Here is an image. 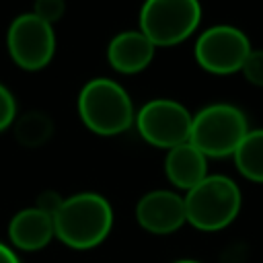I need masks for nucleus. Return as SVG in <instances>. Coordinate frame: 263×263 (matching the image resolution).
Returning <instances> with one entry per match:
<instances>
[{
    "label": "nucleus",
    "instance_id": "nucleus-1",
    "mask_svg": "<svg viewBox=\"0 0 263 263\" xmlns=\"http://www.w3.org/2000/svg\"><path fill=\"white\" fill-rule=\"evenodd\" d=\"M113 226L111 203L92 191L70 195L53 214L55 236L72 249H92L101 245Z\"/></svg>",
    "mask_w": 263,
    "mask_h": 263
},
{
    "label": "nucleus",
    "instance_id": "nucleus-2",
    "mask_svg": "<svg viewBox=\"0 0 263 263\" xmlns=\"http://www.w3.org/2000/svg\"><path fill=\"white\" fill-rule=\"evenodd\" d=\"M80 121L97 136H117L136 121L129 92L113 78H90L76 99Z\"/></svg>",
    "mask_w": 263,
    "mask_h": 263
},
{
    "label": "nucleus",
    "instance_id": "nucleus-3",
    "mask_svg": "<svg viewBox=\"0 0 263 263\" xmlns=\"http://www.w3.org/2000/svg\"><path fill=\"white\" fill-rule=\"evenodd\" d=\"M183 199L187 222L203 232H216L232 224L242 205L238 185L226 175H208Z\"/></svg>",
    "mask_w": 263,
    "mask_h": 263
},
{
    "label": "nucleus",
    "instance_id": "nucleus-4",
    "mask_svg": "<svg viewBox=\"0 0 263 263\" xmlns=\"http://www.w3.org/2000/svg\"><path fill=\"white\" fill-rule=\"evenodd\" d=\"M247 134L249 123L238 107L212 103L193 115L189 142L205 158H226L236 152Z\"/></svg>",
    "mask_w": 263,
    "mask_h": 263
},
{
    "label": "nucleus",
    "instance_id": "nucleus-5",
    "mask_svg": "<svg viewBox=\"0 0 263 263\" xmlns=\"http://www.w3.org/2000/svg\"><path fill=\"white\" fill-rule=\"evenodd\" d=\"M138 23L156 47H171L195 33L201 23V4L199 0H144Z\"/></svg>",
    "mask_w": 263,
    "mask_h": 263
},
{
    "label": "nucleus",
    "instance_id": "nucleus-6",
    "mask_svg": "<svg viewBox=\"0 0 263 263\" xmlns=\"http://www.w3.org/2000/svg\"><path fill=\"white\" fill-rule=\"evenodd\" d=\"M6 49L10 60L27 72H37L49 66L55 53L53 27L33 12H23L12 18L6 31Z\"/></svg>",
    "mask_w": 263,
    "mask_h": 263
},
{
    "label": "nucleus",
    "instance_id": "nucleus-7",
    "mask_svg": "<svg viewBox=\"0 0 263 263\" xmlns=\"http://www.w3.org/2000/svg\"><path fill=\"white\" fill-rule=\"evenodd\" d=\"M193 115L175 99H152L136 111V127L140 136L156 148H175L189 142Z\"/></svg>",
    "mask_w": 263,
    "mask_h": 263
},
{
    "label": "nucleus",
    "instance_id": "nucleus-8",
    "mask_svg": "<svg viewBox=\"0 0 263 263\" xmlns=\"http://www.w3.org/2000/svg\"><path fill=\"white\" fill-rule=\"evenodd\" d=\"M249 37L232 25H214L205 29L195 41V62L210 74L226 76L240 72L251 53Z\"/></svg>",
    "mask_w": 263,
    "mask_h": 263
},
{
    "label": "nucleus",
    "instance_id": "nucleus-9",
    "mask_svg": "<svg viewBox=\"0 0 263 263\" xmlns=\"http://www.w3.org/2000/svg\"><path fill=\"white\" fill-rule=\"evenodd\" d=\"M136 218L138 224L152 234H171L187 222L185 199L168 189L148 191L136 205Z\"/></svg>",
    "mask_w": 263,
    "mask_h": 263
},
{
    "label": "nucleus",
    "instance_id": "nucleus-10",
    "mask_svg": "<svg viewBox=\"0 0 263 263\" xmlns=\"http://www.w3.org/2000/svg\"><path fill=\"white\" fill-rule=\"evenodd\" d=\"M156 45L140 31L127 29L117 33L107 45V62L119 74H138L154 60Z\"/></svg>",
    "mask_w": 263,
    "mask_h": 263
},
{
    "label": "nucleus",
    "instance_id": "nucleus-11",
    "mask_svg": "<svg viewBox=\"0 0 263 263\" xmlns=\"http://www.w3.org/2000/svg\"><path fill=\"white\" fill-rule=\"evenodd\" d=\"M53 236V216L37 205L16 212L8 224V238L21 251H39Z\"/></svg>",
    "mask_w": 263,
    "mask_h": 263
},
{
    "label": "nucleus",
    "instance_id": "nucleus-12",
    "mask_svg": "<svg viewBox=\"0 0 263 263\" xmlns=\"http://www.w3.org/2000/svg\"><path fill=\"white\" fill-rule=\"evenodd\" d=\"M164 173L177 189L189 191L208 177V158L191 142H185L166 150Z\"/></svg>",
    "mask_w": 263,
    "mask_h": 263
},
{
    "label": "nucleus",
    "instance_id": "nucleus-13",
    "mask_svg": "<svg viewBox=\"0 0 263 263\" xmlns=\"http://www.w3.org/2000/svg\"><path fill=\"white\" fill-rule=\"evenodd\" d=\"M232 158L245 179L263 183V127L249 129Z\"/></svg>",
    "mask_w": 263,
    "mask_h": 263
},
{
    "label": "nucleus",
    "instance_id": "nucleus-14",
    "mask_svg": "<svg viewBox=\"0 0 263 263\" xmlns=\"http://www.w3.org/2000/svg\"><path fill=\"white\" fill-rule=\"evenodd\" d=\"M12 129H14L16 142L21 146L39 148L51 138L53 121L49 119V115H45L41 111H29V113H23V115H18L14 119Z\"/></svg>",
    "mask_w": 263,
    "mask_h": 263
},
{
    "label": "nucleus",
    "instance_id": "nucleus-15",
    "mask_svg": "<svg viewBox=\"0 0 263 263\" xmlns=\"http://www.w3.org/2000/svg\"><path fill=\"white\" fill-rule=\"evenodd\" d=\"M31 12L53 27V23H58L66 12V0H35Z\"/></svg>",
    "mask_w": 263,
    "mask_h": 263
},
{
    "label": "nucleus",
    "instance_id": "nucleus-16",
    "mask_svg": "<svg viewBox=\"0 0 263 263\" xmlns=\"http://www.w3.org/2000/svg\"><path fill=\"white\" fill-rule=\"evenodd\" d=\"M240 72L247 78V82L263 88V49H251Z\"/></svg>",
    "mask_w": 263,
    "mask_h": 263
},
{
    "label": "nucleus",
    "instance_id": "nucleus-17",
    "mask_svg": "<svg viewBox=\"0 0 263 263\" xmlns=\"http://www.w3.org/2000/svg\"><path fill=\"white\" fill-rule=\"evenodd\" d=\"M14 119H16V99L0 82V132L12 127Z\"/></svg>",
    "mask_w": 263,
    "mask_h": 263
},
{
    "label": "nucleus",
    "instance_id": "nucleus-18",
    "mask_svg": "<svg viewBox=\"0 0 263 263\" xmlns=\"http://www.w3.org/2000/svg\"><path fill=\"white\" fill-rule=\"evenodd\" d=\"M62 201H64V199H62V197H60L55 191H43V193L39 195V199H37V208L53 216V214L60 210Z\"/></svg>",
    "mask_w": 263,
    "mask_h": 263
},
{
    "label": "nucleus",
    "instance_id": "nucleus-19",
    "mask_svg": "<svg viewBox=\"0 0 263 263\" xmlns=\"http://www.w3.org/2000/svg\"><path fill=\"white\" fill-rule=\"evenodd\" d=\"M0 263H21V261H18V257L14 255V251L10 247L0 242Z\"/></svg>",
    "mask_w": 263,
    "mask_h": 263
},
{
    "label": "nucleus",
    "instance_id": "nucleus-20",
    "mask_svg": "<svg viewBox=\"0 0 263 263\" xmlns=\"http://www.w3.org/2000/svg\"><path fill=\"white\" fill-rule=\"evenodd\" d=\"M175 263H199V261H193V259H181V261H175Z\"/></svg>",
    "mask_w": 263,
    "mask_h": 263
}]
</instances>
